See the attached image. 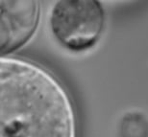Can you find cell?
Wrapping results in <instances>:
<instances>
[{
  "mask_svg": "<svg viewBox=\"0 0 148 137\" xmlns=\"http://www.w3.org/2000/svg\"><path fill=\"white\" fill-rule=\"evenodd\" d=\"M0 106V137H76L66 90L35 62L2 57Z\"/></svg>",
  "mask_w": 148,
  "mask_h": 137,
  "instance_id": "6da1fadb",
  "label": "cell"
},
{
  "mask_svg": "<svg viewBox=\"0 0 148 137\" xmlns=\"http://www.w3.org/2000/svg\"><path fill=\"white\" fill-rule=\"evenodd\" d=\"M0 48L2 57L26 45L40 18V0H0Z\"/></svg>",
  "mask_w": 148,
  "mask_h": 137,
  "instance_id": "3957f363",
  "label": "cell"
},
{
  "mask_svg": "<svg viewBox=\"0 0 148 137\" xmlns=\"http://www.w3.org/2000/svg\"><path fill=\"white\" fill-rule=\"evenodd\" d=\"M99 0H57L49 14L53 37L64 48L81 52L93 47L105 27Z\"/></svg>",
  "mask_w": 148,
  "mask_h": 137,
  "instance_id": "7a4b0ae2",
  "label": "cell"
}]
</instances>
